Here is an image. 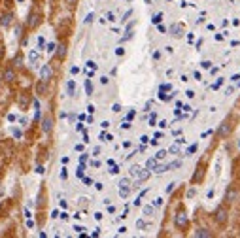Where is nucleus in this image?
<instances>
[{
  "label": "nucleus",
  "instance_id": "obj_6",
  "mask_svg": "<svg viewBox=\"0 0 240 238\" xmlns=\"http://www.w3.org/2000/svg\"><path fill=\"white\" fill-rule=\"evenodd\" d=\"M151 212H153V208H151V206H146V208H144V213H147V216H149Z\"/></svg>",
  "mask_w": 240,
  "mask_h": 238
},
{
  "label": "nucleus",
  "instance_id": "obj_8",
  "mask_svg": "<svg viewBox=\"0 0 240 238\" xmlns=\"http://www.w3.org/2000/svg\"><path fill=\"white\" fill-rule=\"evenodd\" d=\"M159 21H161V13H157V15L153 17V23H159Z\"/></svg>",
  "mask_w": 240,
  "mask_h": 238
},
{
  "label": "nucleus",
  "instance_id": "obj_7",
  "mask_svg": "<svg viewBox=\"0 0 240 238\" xmlns=\"http://www.w3.org/2000/svg\"><path fill=\"white\" fill-rule=\"evenodd\" d=\"M36 59H38V53H36V51H32V53H30V60H32V62H34Z\"/></svg>",
  "mask_w": 240,
  "mask_h": 238
},
{
  "label": "nucleus",
  "instance_id": "obj_1",
  "mask_svg": "<svg viewBox=\"0 0 240 238\" xmlns=\"http://www.w3.org/2000/svg\"><path fill=\"white\" fill-rule=\"evenodd\" d=\"M49 76H51V68H49V66H44V68H42V79H44V81H47V79H49Z\"/></svg>",
  "mask_w": 240,
  "mask_h": 238
},
{
  "label": "nucleus",
  "instance_id": "obj_3",
  "mask_svg": "<svg viewBox=\"0 0 240 238\" xmlns=\"http://www.w3.org/2000/svg\"><path fill=\"white\" fill-rule=\"evenodd\" d=\"M218 219L221 221V223H223V221H225V210H223V208H221V210H219V212H218Z\"/></svg>",
  "mask_w": 240,
  "mask_h": 238
},
{
  "label": "nucleus",
  "instance_id": "obj_5",
  "mask_svg": "<svg viewBox=\"0 0 240 238\" xmlns=\"http://www.w3.org/2000/svg\"><path fill=\"white\" fill-rule=\"evenodd\" d=\"M180 30H182L180 27H172V32H174V36H180Z\"/></svg>",
  "mask_w": 240,
  "mask_h": 238
},
{
  "label": "nucleus",
  "instance_id": "obj_9",
  "mask_svg": "<svg viewBox=\"0 0 240 238\" xmlns=\"http://www.w3.org/2000/svg\"><path fill=\"white\" fill-rule=\"evenodd\" d=\"M165 155H166L165 151H159V153H157V159H163V157H165Z\"/></svg>",
  "mask_w": 240,
  "mask_h": 238
},
{
  "label": "nucleus",
  "instance_id": "obj_4",
  "mask_svg": "<svg viewBox=\"0 0 240 238\" xmlns=\"http://www.w3.org/2000/svg\"><path fill=\"white\" fill-rule=\"evenodd\" d=\"M155 166H157V161H155V159H149V161H147V168H155Z\"/></svg>",
  "mask_w": 240,
  "mask_h": 238
},
{
  "label": "nucleus",
  "instance_id": "obj_2",
  "mask_svg": "<svg viewBox=\"0 0 240 238\" xmlns=\"http://www.w3.org/2000/svg\"><path fill=\"white\" fill-rule=\"evenodd\" d=\"M185 216H183V213H180L178 216V219H176V223H178V227H183V225H185Z\"/></svg>",
  "mask_w": 240,
  "mask_h": 238
}]
</instances>
